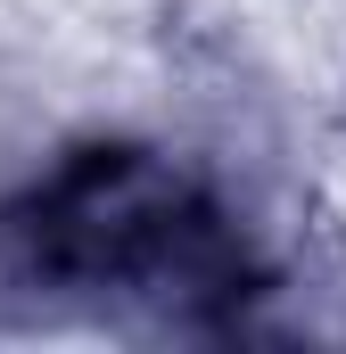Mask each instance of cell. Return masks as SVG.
Masks as SVG:
<instances>
[]
</instances>
